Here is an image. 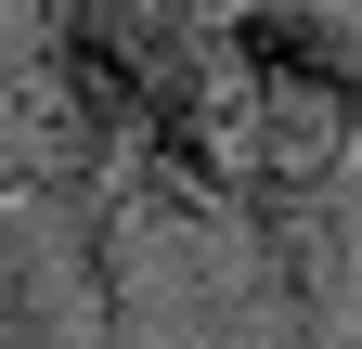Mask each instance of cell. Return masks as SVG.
Returning <instances> with one entry per match:
<instances>
[{
  "mask_svg": "<svg viewBox=\"0 0 362 349\" xmlns=\"http://www.w3.org/2000/svg\"><path fill=\"white\" fill-rule=\"evenodd\" d=\"M220 52H233V78L272 104V129L298 155H337L362 129V13L349 0H233Z\"/></svg>",
  "mask_w": 362,
  "mask_h": 349,
  "instance_id": "6da1fadb",
  "label": "cell"
},
{
  "mask_svg": "<svg viewBox=\"0 0 362 349\" xmlns=\"http://www.w3.org/2000/svg\"><path fill=\"white\" fill-rule=\"evenodd\" d=\"M90 336V259L65 207H0V349H78Z\"/></svg>",
  "mask_w": 362,
  "mask_h": 349,
  "instance_id": "7a4b0ae2",
  "label": "cell"
},
{
  "mask_svg": "<svg viewBox=\"0 0 362 349\" xmlns=\"http://www.w3.org/2000/svg\"><path fill=\"white\" fill-rule=\"evenodd\" d=\"M78 349H181V336H168V324H143V311H90V336H78Z\"/></svg>",
  "mask_w": 362,
  "mask_h": 349,
  "instance_id": "3957f363",
  "label": "cell"
},
{
  "mask_svg": "<svg viewBox=\"0 0 362 349\" xmlns=\"http://www.w3.org/2000/svg\"><path fill=\"white\" fill-rule=\"evenodd\" d=\"M349 324H362V207H349Z\"/></svg>",
  "mask_w": 362,
  "mask_h": 349,
  "instance_id": "277c9868",
  "label": "cell"
}]
</instances>
